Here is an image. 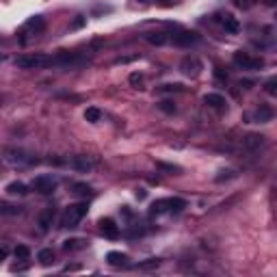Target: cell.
Returning a JSON list of instances; mask_svg holds the SVG:
<instances>
[{
	"mask_svg": "<svg viewBox=\"0 0 277 277\" xmlns=\"http://www.w3.org/2000/svg\"><path fill=\"white\" fill-rule=\"evenodd\" d=\"M52 65L50 55H41V52H33V55H22L16 59V67L20 70H39V67Z\"/></svg>",
	"mask_w": 277,
	"mask_h": 277,
	"instance_id": "obj_1",
	"label": "cell"
},
{
	"mask_svg": "<svg viewBox=\"0 0 277 277\" xmlns=\"http://www.w3.org/2000/svg\"><path fill=\"white\" fill-rule=\"evenodd\" d=\"M87 203H70L61 217V227H78V223L87 217Z\"/></svg>",
	"mask_w": 277,
	"mask_h": 277,
	"instance_id": "obj_2",
	"label": "cell"
},
{
	"mask_svg": "<svg viewBox=\"0 0 277 277\" xmlns=\"http://www.w3.org/2000/svg\"><path fill=\"white\" fill-rule=\"evenodd\" d=\"M186 208V202L180 197H167V199H156V202L149 206L152 215H165V212H180Z\"/></svg>",
	"mask_w": 277,
	"mask_h": 277,
	"instance_id": "obj_3",
	"label": "cell"
},
{
	"mask_svg": "<svg viewBox=\"0 0 277 277\" xmlns=\"http://www.w3.org/2000/svg\"><path fill=\"white\" fill-rule=\"evenodd\" d=\"M43 26H46V22H43V18L41 16H35V18H31L26 24H24V28H22V43H26L28 39H33V37H39L41 33H43Z\"/></svg>",
	"mask_w": 277,
	"mask_h": 277,
	"instance_id": "obj_4",
	"label": "cell"
},
{
	"mask_svg": "<svg viewBox=\"0 0 277 277\" xmlns=\"http://www.w3.org/2000/svg\"><path fill=\"white\" fill-rule=\"evenodd\" d=\"M234 63L238 67H242V70H262V67H264V59L251 56V55H247V52H236Z\"/></svg>",
	"mask_w": 277,
	"mask_h": 277,
	"instance_id": "obj_5",
	"label": "cell"
},
{
	"mask_svg": "<svg viewBox=\"0 0 277 277\" xmlns=\"http://www.w3.org/2000/svg\"><path fill=\"white\" fill-rule=\"evenodd\" d=\"M56 186H59V180L52 178V176H39L33 182V188H35L37 193H41V195H52V193L56 191Z\"/></svg>",
	"mask_w": 277,
	"mask_h": 277,
	"instance_id": "obj_6",
	"label": "cell"
},
{
	"mask_svg": "<svg viewBox=\"0 0 277 277\" xmlns=\"http://www.w3.org/2000/svg\"><path fill=\"white\" fill-rule=\"evenodd\" d=\"M202 37L197 35L195 31H178L171 35V41L176 43V46H193V43H197Z\"/></svg>",
	"mask_w": 277,
	"mask_h": 277,
	"instance_id": "obj_7",
	"label": "cell"
},
{
	"mask_svg": "<svg viewBox=\"0 0 277 277\" xmlns=\"http://www.w3.org/2000/svg\"><path fill=\"white\" fill-rule=\"evenodd\" d=\"M180 70L184 72L186 76H199V72H202V61L195 59V56H186V59L182 61V65H180Z\"/></svg>",
	"mask_w": 277,
	"mask_h": 277,
	"instance_id": "obj_8",
	"label": "cell"
},
{
	"mask_svg": "<svg viewBox=\"0 0 277 277\" xmlns=\"http://www.w3.org/2000/svg\"><path fill=\"white\" fill-rule=\"evenodd\" d=\"M100 230H102V234L106 238H111V240H117L119 238V227L113 219H100Z\"/></svg>",
	"mask_w": 277,
	"mask_h": 277,
	"instance_id": "obj_9",
	"label": "cell"
},
{
	"mask_svg": "<svg viewBox=\"0 0 277 277\" xmlns=\"http://www.w3.org/2000/svg\"><path fill=\"white\" fill-rule=\"evenodd\" d=\"M130 258L126 254H119V251H111V254H106V262H109L111 266H115V269H126V266L130 264Z\"/></svg>",
	"mask_w": 277,
	"mask_h": 277,
	"instance_id": "obj_10",
	"label": "cell"
},
{
	"mask_svg": "<svg viewBox=\"0 0 277 277\" xmlns=\"http://www.w3.org/2000/svg\"><path fill=\"white\" fill-rule=\"evenodd\" d=\"M219 22H221V26L225 28L227 33H238L240 31V24H238V20L232 16V13H221V16H219Z\"/></svg>",
	"mask_w": 277,
	"mask_h": 277,
	"instance_id": "obj_11",
	"label": "cell"
},
{
	"mask_svg": "<svg viewBox=\"0 0 277 277\" xmlns=\"http://www.w3.org/2000/svg\"><path fill=\"white\" fill-rule=\"evenodd\" d=\"M70 167H74L76 171L87 173V171H91V169H93V160L87 158V156H74V158L70 160Z\"/></svg>",
	"mask_w": 277,
	"mask_h": 277,
	"instance_id": "obj_12",
	"label": "cell"
},
{
	"mask_svg": "<svg viewBox=\"0 0 277 277\" xmlns=\"http://www.w3.org/2000/svg\"><path fill=\"white\" fill-rule=\"evenodd\" d=\"M52 221H55V208H46V210L39 215V219H37V225H39L41 232H48L52 225Z\"/></svg>",
	"mask_w": 277,
	"mask_h": 277,
	"instance_id": "obj_13",
	"label": "cell"
},
{
	"mask_svg": "<svg viewBox=\"0 0 277 277\" xmlns=\"http://www.w3.org/2000/svg\"><path fill=\"white\" fill-rule=\"evenodd\" d=\"M203 104H208L210 109H225V98L223 95H219V93H208L206 98H203Z\"/></svg>",
	"mask_w": 277,
	"mask_h": 277,
	"instance_id": "obj_14",
	"label": "cell"
},
{
	"mask_svg": "<svg viewBox=\"0 0 277 277\" xmlns=\"http://www.w3.org/2000/svg\"><path fill=\"white\" fill-rule=\"evenodd\" d=\"M145 41H149L152 46H165L169 41L167 33H145Z\"/></svg>",
	"mask_w": 277,
	"mask_h": 277,
	"instance_id": "obj_15",
	"label": "cell"
},
{
	"mask_svg": "<svg viewBox=\"0 0 277 277\" xmlns=\"http://www.w3.org/2000/svg\"><path fill=\"white\" fill-rule=\"evenodd\" d=\"M22 212L20 206H13V203L0 202V217H18Z\"/></svg>",
	"mask_w": 277,
	"mask_h": 277,
	"instance_id": "obj_16",
	"label": "cell"
},
{
	"mask_svg": "<svg viewBox=\"0 0 277 277\" xmlns=\"http://www.w3.org/2000/svg\"><path fill=\"white\" fill-rule=\"evenodd\" d=\"M85 247H87V240H82V238H67V240L63 242V249H65V251L85 249Z\"/></svg>",
	"mask_w": 277,
	"mask_h": 277,
	"instance_id": "obj_17",
	"label": "cell"
},
{
	"mask_svg": "<svg viewBox=\"0 0 277 277\" xmlns=\"http://www.w3.org/2000/svg\"><path fill=\"white\" fill-rule=\"evenodd\" d=\"M37 260H39L41 266H50L52 262H55V251L52 249H41L39 254H37Z\"/></svg>",
	"mask_w": 277,
	"mask_h": 277,
	"instance_id": "obj_18",
	"label": "cell"
},
{
	"mask_svg": "<svg viewBox=\"0 0 277 277\" xmlns=\"http://www.w3.org/2000/svg\"><path fill=\"white\" fill-rule=\"evenodd\" d=\"M256 119L260 121V124H266V121L273 119V111H271L269 106H260V109L256 111Z\"/></svg>",
	"mask_w": 277,
	"mask_h": 277,
	"instance_id": "obj_19",
	"label": "cell"
},
{
	"mask_svg": "<svg viewBox=\"0 0 277 277\" xmlns=\"http://www.w3.org/2000/svg\"><path fill=\"white\" fill-rule=\"evenodd\" d=\"M7 191L11 193V195H26V193H28V186H26L24 182H11V184L7 186Z\"/></svg>",
	"mask_w": 277,
	"mask_h": 277,
	"instance_id": "obj_20",
	"label": "cell"
},
{
	"mask_svg": "<svg viewBox=\"0 0 277 277\" xmlns=\"http://www.w3.org/2000/svg\"><path fill=\"white\" fill-rule=\"evenodd\" d=\"M85 119L89 121V124H95V121L102 119V111L95 109V106H89V109L85 111Z\"/></svg>",
	"mask_w": 277,
	"mask_h": 277,
	"instance_id": "obj_21",
	"label": "cell"
},
{
	"mask_svg": "<svg viewBox=\"0 0 277 277\" xmlns=\"http://www.w3.org/2000/svg\"><path fill=\"white\" fill-rule=\"evenodd\" d=\"M72 188H74V191H72V193H74V195H78V197H89L91 195V186H89V184H74V186H72Z\"/></svg>",
	"mask_w": 277,
	"mask_h": 277,
	"instance_id": "obj_22",
	"label": "cell"
},
{
	"mask_svg": "<svg viewBox=\"0 0 277 277\" xmlns=\"http://www.w3.org/2000/svg\"><path fill=\"white\" fill-rule=\"evenodd\" d=\"M262 143H264V137H260V134H249V137L245 139L247 148H260Z\"/></svg>",
	"mask_w": 277,
	"mask_h": 277,
	"instance_id": "obj_23",
	"label": "cell"
},
{
	"mask_svg": "<svg viewBox=\"0 0 277 277\" xmlns=\"http://www.w3.org/2000/svg\"><path fill=\"white\" fill-rule=\"evenodd\" d=\"M16 258L18 260H28V258H31V249H28V247H24V245H20V247H16Z\"/></svg>",
	"mask_w": 277,
	"mask_h": 277,
	"instance_id": "obj_24",
	"label": "cell"
},
{
	"mask_svg": "<svg viewBox=\"0 0 277 277\" xmlns=\"http://www.w3.org/2000/svg\"><path fill=\"white\" fill-rule=\"evenodd\" d=\"M139 269H156V266H160V260L158 258H149V260H145V262H139Z\"/></svg>",
	"mask_w": 277,
	"mask_h": 277,
	"instance_id": "obj_25",
	"label": "cell"
},
{
	"mask_svg": "<svg viewBox=\"0 0 277 277\" xmlns=\"http://www.w3.org/2000/svg\"><path fill=\"white\" fill-rule=\"evenodd\" d=\"M158 109L165 111V113H173V111H176V104H173V102H167V100H165V102H160V104H158Z\"/></svg>",
	"mask_w": 277,
	"mask_h": 277,
	"instance_id": "obj_26",
	"label": "cell"
},
{
	"mask_svg": "<svg viewBox=\"0 0 277 277\" xmlns=\"http://www.w3.org/2000/svg\"><path fill=\"white\" fill-rule=\"evenodd\" d=\"M141 82H143V76H141V74H132V76H130V85H134L137 89L141 87Z\"/></svg>",
	"mask_w": 277,
	"mask_h": 277,
	"instance_id": "obj_27",
	"label": "cell"
},
{
	"mask_svg": "<svg viewBox=\"0 0 277 277\" xmlns=\"http://www.w3.org/2000/svg\"><path fill=\"white\" fill-rule=\"evenodd\" d=\"M234 4L240 9H249L251 4H254V0H234Z\"/></svg>",
	"mask_w": 277,
	"mask_h": 277,
	"instance_id": "obj_28",
	"label": "cell"
},
{
	"mask_svg": "<svg viewBox=\"0 0 277 277\" xmlns=\"http://www.w3.org/2000/svg\"><path fill=\"white\" fill-rule=\"evenodd\" d=\"M266 93H271V95L277 93V89H275V78H271L269 82H266Z\"/></svg>",
	"mask_w": 277,
	"mask_h": 277,
	"instance_id": "obj_29",
	"label": "cell"
},
{
	"mask_svg": "<svg viewBox=\"0 0 277 277\" xmlns=\"http://www.w3.org/2000/svg\"><path fill=\"white\" fill-rule=\"evenodd\" d=\"M7 256H9V249H7V247H0V262H2V260H7Z\"/></svg>",
	"mask_w": 277,
	"mask_h": 277,
	"instance_id": "obj_30",
	"label": "cell"
},
{
	"mask_svg": "<svg viewBox=\"0 0 277 277\" xmlns=\"http://www.w3.org/2000/svg\"><path fill=\"white\" fill-rule=\"evenodd\" d=\"M215 74L219 76V78H227V74H223V70H221V67H217V72H215Z\"/></svg>",
	"mask_w": 277,
	"mask_h": 277,
	"instance_id": "obj_31",
	"label": "cell"
},
{
	"mask_svg": "<svg viewBox=\"0 0 277 277\" xmlns=\"http://www.w3.org/2000/svg\"><path fill=\"white\" fill-rule=\"evenodd\" d=\"M82 22H85V20H82V18H78V20H76V22H74V28H78V26H82Z\"/></svg>",
	"mask_w": 277,
	"mask_h": 277,
	"instance_id": "obj_32",
	"label": "cell"
},
{
	"mask_svg": "<svg viewBox=\"0 0 277 277\" xmlns=\"http://www.w3.org/2000/svg\"><path fill=\"white\" fill-rule=\"evenodd\" d=\"M264 2H266V4H271V7H273V4L277 2V0H264Z\"/></svg>",
	"mask_w": 277,
	"mask_h": 277,
	"instance_id": "obj_33",
	"label": "cell"
}]
</instances>
